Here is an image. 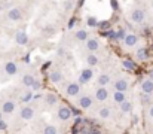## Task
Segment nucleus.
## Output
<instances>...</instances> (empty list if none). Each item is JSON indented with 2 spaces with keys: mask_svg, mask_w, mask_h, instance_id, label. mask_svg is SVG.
Listing matches in <instances>:
<instances>
[{
  "mask_svg": "<svg viewBox=\"0 0 153 134\" xmlns=\"http://www.w3.org/2000/svg\"><path fill=\"white\" fill-rule=\"evenodd\" d=\"M13 110H15V101L7 100V101H4V103L1 104V112H3V113H12Z\"/></svg>",
  "mask_w": 153,
  "mask_h": 134,
  "instance_id": "nucleus-13",
  "label": "nucleus"
},
{
  "mask_svg": "<svg viewBox=\"0 0 153 134\" xmlns=\"http://www.w3.org/2000/svg\"><path fill=\"white\" fill-rule=\"evenodd\" d=\"M86 48H88L91 52L98 51V49H100V42H98L97 39H88V40H86Z\"/></svg>",
  "mask_w": 153,
  "mask_h": 134,
  "instance_id": "nucleus-17",
  "label": "nucleus"
},
{
  "mask_svg": "<svg viewBox=\"0 0 153 134\" xmlns=\"http://www.w3.org/2000/svg\"><path fill=\"white\" fill-rule=\"evenodd\" d=\"M31 97H33V92H31V91H28V92H25V95L22 97V101H24V103H27Z\"/></svg>",
  "mask_w": 153,
  "mask_h": 134,
  "instance_id": "nucleus-33",
  "label": "nucleus"
},
{
  "mask_svg": "<svg viewBox=\"0 0 153 134\" xmlns=\"http://www.w3.org/2000/svg\"><path fill=\"white\" fill-rule=\"evenodd\" d=\"M91 79H92V70L91 69H85V70H82V73L79 76V84H86Z\"/></svg>",
  "mask_w": 153,
  "mask_h": 134,
  "instance_id": "nucleus-8",
  "label": "nucleus"
},
{
  "mask_svg": "<svg viewBox=\"0 0 153 134\" xmlns=\"http://www.w3.org/2000/svg\"><path fill=\"white\" fill-rule=\"evenodd\" d=\"M71 115H73V112H71L70 107H67V106H59L58 107V118L61 121H68L71 118Z\"/></svg>",
  "mask_w": 153,
  "mask_h": 134,
  "instance_id": "nucleus-2",
  "label": "nucleus"
},
{
  "mask_svg": "<svg viewBox=\"0 0 153 134\" xmlns=\"http://www.w3.org/2000/svg\"><path fill=\"white\" fill-rule=\"evenodd\" d=\"M43 134H56V127L55 125H46L45 130H43Z\"/></svg>",
  "mask_w": 153,
  "mask_h": 134,
  "instance_id": "nucleus-27",
  "label": "nucleus"
},
{
  "mask_svg": "<svg viewBox=\"0 0 153 134\" xmlns=\"http://www.w3.org/2000/svg\"><path fill=\"white\" fill-rule=\"evenodd\" d=\"M132 122H134V124H137V122H138V118H137V116H134V118H132Z\"/></svg>",
  "mask_w": 153,
  "mask_h": 134,
  "instance_id": "nucleus-42",
  "label": "nucleus"
},
{
  "mask_svg": "<svg viewBox=\"0 0 153 134\" xmlns=\"http://www.w3.org/2000/svg\"><path fill=\"white\" fill-rule=\"evenodd\" d=\"M126 36H128V34H126V31H125L123 28H120V30L116 31V39H117V40H125Z\"/></svg>",
  "mask_w": 153,
  "mask_h": 134,
  "instance_id": "nucleus-28",
  "label": "nucleus"
},
{
  "mask_svg": "<svg viewBox=\"0 0 153 134\" xmlns=\"http://www.w3.org/2000/svg\"><path fill=\"white\" fill-rule=\"evenodd\" d=\"M122 66H123L126 70H135V63L131 61V60H123Z\"/></svg>",
  "mask_w": 153,
  "mask_h": 134,
  "instance_id": "nucleus-26",
  "label": "nucleus"
},
{
  "mask_svg": "<svg viewBox=\"0 0 153 134\" xmlns=\"http://www.w3.org/2000/svg\"><path fill=\"white\" fill-rule=\"evenodd\" d=\"M76 39L77 40H88V31L86 30H77L76 31Z\"/></svg>",
  "mask_w": 153,
  "mask_h": 134,
  "instance_id": "nucleus-22",
  "label": "nucleus"
},
{
  "mask_svg": "<svg viewBox=\"0 0 153 134\" xmlns=\"http://www.w3.org/2000/svg\"><path fill=\"white\" fill-rule=\"evenodd\" d=\"M4 72L7 73V75H16L18 73V66L15 64V63H6L4 64Z\"/></svg>",
  "mask_w": 153,
  "mask_h": 134,
  "instance_id": "nucleus-16",
  "label": "nucleus"
},
{
  "mask_svg": "<svg viewBox=\"0 0 153 134\" xmlns=\"http://www.w3.org/2000/svg\"><path fill=\"white\" fill-rule=\"evenodd\" d=\"M98 115L101 116L102 119H107V118H110L111 112H110V109H108V107H101V109L98 110Z\"/></svg>",
  "mask_w": 153,
  "mask_h": 134,
  "instance_id": "nucleus-24",
  "label": "nucleus"
},
{
  "mask_svg": "<svg viewBox=\"0 0 153 134\" xmlns=\"http://www.w3.org/2000/svg\"><path fill=\"white\" fill-rule=\"evenodd\" d=\"M71 112H73V115H74V116H79V115H80V110H79V109H74V107H73V109H71Z\"/></svg>",
  "mask_w": 153,
  "mask_h": 134,
  "instance_id": "nucleus-39",
  "label": "nucleus"
},
{
  "mask_svg": "<svg viewBox=\"0 0 153 134\" xmlns=\"http://www.w3.org/2000/svg\"><path fill=\"white\" fill-rule=\"evenodd\" d=\"M73 24H74V18H73V19H71V21H70V24H68V27H70V28H71V27H73Z\"/></svg>",
  "mask_w": 153,
  "mask_h": 134,
  "instance_id": "nucleus-41",
  "label": "nucleus"
},
{
  "mask_svg": "<svg viewBox=\"0 0 153 134\" xmlns=\"http://www.w3.org/2000/svg\"><path fill=\"white\" fill-rule=\"evenodd\" d=\"M21 16H22V13H21V9L19 7H12L9 12H7V18L10 19V21H19L21 19Z\"/></svg>",
  "mask_w": 153,
  "mask_h": 134,
  "instance_id": "nucleus-5",
  "label": "nucleus"
},
{
  "mask_svg": "<svg viewBox=\"0 0 153 134\" xmlns=\"http://www.w3.org/2000/svg\"><path fill=\"white\" fill-rule=\"evenodd\" d=\"M45 100H46V104H49V106H53V104L58 101L56 95H55V94H51V92L45 95Z\"/></svg>",
  "mask_w": 153,
  "mask_h": 134,
  "instance_id": "nucleus-21",
  "label": "nucleus"
},
{
  "mask_svg": "<svg viewBox=\"0 0 153 134\" xmlns=\"http://www.w3.org/2000/svg\"><path fill=\"white\" fill-rule=\"evenodd\" d=\"M86 63H88L89 66H97V64H98V57L94 55V54H89V55L86 57Z\"/></svg>",
  "mask_w": 153,
  "mask_h": 134,
  "instance_id": "nucleus-23",
  "label": "nucleus"
},
{
  "mask_svg": "<svg viewBox=\"0 0 153 134\" xmlns=\"http://www.w3.org/2000/svg\"><path fill=\"white\" fill-rule=\"evenodd\" d=\"M107 97H108V91L105 87H98L97 91H95V98L98 100V101H104V100H107Z\"/></svg>",
  "mask_w": 153,
  "mask_h": 134,
  "instance_id": "nucleus-10",
  "label": "nucleus"
},
{
  "mask_svg": "<svg viewBox=\"0 0 153 134\" xmlns=\"http://www.w3.org/2000/svg\"><path fill=\"white\" fill-rule=\"evenodd\" d=\"M110 4H111L113 10H117V9H119V3H117V0H110Z\"/></svg>",
  "mask_w": 153,
  "mask_h": 134,
  "instance_id": "nucleus-34",
  "label": "nucleus"
},
{
  "mask_svg": "<svg viewBox=\"0 0 153 134\" xmlns=\"http://www.w3.org/2000/svg\"><path fill=\"white\" fill-rule=\"evenodd\" d=\"M0 121H3V112H0Z\"/></svg>",
  "mask_w": 153,
  "mask_h": 134,
  "instance_id": "nucleus-44",
  "label": "nucleus"
},
{
  "mask_svg": "<svg viewBox=\"0 0 153 134\" xmlns=\"http://www.w3.org/2000/svg\"><path fill=\"white\" fill-rule=\"evenodd\" d=\"M135 55H137V60L138 61H146L149 58V51H147V48H140Z\"/></svg>",
  "mask_w": 153,
  "mask_h": 134,
  "instance_id": "nucleus-18",
  "label": "nucleus"
},
{
  "mask_svg": "<svg viewBox=\"0 0 153 134\" xmlns=\"http://www.w3.org/2000/svg\"><path fill=\"white\" fill-rule=\"evenodd\" d=\"M123 43L126 45L128 48H132V46H135V45L138 43V36L134 34V33H128V36L123 40Z\"/></svg>",
  "mask_w": 153,
  "mask_h": 134,
  "instance_id": "nucleus-9",
  "label": "nucleus"
},
{
  "mask_svg": "<svg viewBox=\"0 0 153 134\" xmlns=\"http://www.w3.org/2000/svg\"><path fill=\"white\" fill-rule=\"evenodd\" d=\"M31 88H33V91H39V89L42 88V84H40V81H37V79H36Z\"/></svg>",
  "mask_w": 153,
  "mask_h": 134,
  "instance_id": "nucleus-32",
  "label": "nucleus"
},
{
  "mask_svg": "<svg viewBox=\"0 0 153 134\" xmlns=\"http://www.w3.org/2000/svg\"><path fill=\"white\" fill-rule=\"evenodd\" d=\"M34 76L33 75H24L22 76V84L25 85V87H28V88H31L33 87V84H34Z\"/></svg>",
  "mask_w": 153,
  "mask_h": 134,
  "instance_id": "nucleus-20",
  "label": "nucleus"
},
{
  "mask_svg": "<svg viewBox=\"0 0 153 134\" xmlns=\"http://www.w3.org/2000/svg\"><path fill=\"white\" fill-rule=\"evenodd\" d=\"M33 115H34V110H33V107H30V106H25V107H22V109H21V118H22V119L28 121V119H31V118H33Z\"/></svg>",
  "mask_w": 153,
  "mask_h": 134,
  "instance_id": "nucleus-12",
  "label": "nucleus"
},
{
  "mask_svg": "<svg viewBox=\"0 0 153 134\" xmlns=\"http://www.w3.org/2000/svg\"><path fill=\"white\" fill-rule=\"evenodd\" d=\"M120 110H122V112H125V113H126V112H131V110H132V103H131V101H128V100H126V101H123V103L120 104Z\"/></svg>",
  "mask_w": 153,
  "mask_h": 134,
  "instance_id": "nucleus-25",
  "label": "nucleus"
},
{
  "mask_svg": "<svg viewBox=\"0 0 153 134\" xmlns=\"http://www.w3.org/2000/svg\"><path fill=\"white\" fill-rule=\"evenodd\" d=\"M110 27V21H101V22H98V28L100 30H107Z\"/></svg>",
  "mask_w": 153,
  "mask_h": 134,
  "instance_id": "nucleus-31",
  "label": "nucleus"
},
{
  "mask_svg": "<svg viewBox=\"0 0 153 134\" xmlns=\"http://www.w3.org/2000/svg\"><path fill=\"white\" fill-rule=\"evenodd\" d=\"M79 92H80V85L77 82H71L65 88V94L68 97H76V95H79Z\"/></svg>",
  "mask_w": 153,
  "mask_h": 134,
  "instance_id": "nucleus-3",
  "label": "nucleus"
},
{
  "mask_svg": "<svg viewBox=\"0 0 153 134\" xmlns=\"http://www.w3.org/2000/svg\"><path fill=\"white\" fill-rule=\"evenodd\" d=\"M152 9H153V0H152Z\"/></svg>",
  "mask_w": 153,
  "mask_h": 134,
  "instance_id": "nucleus-45",
  "label": "nucleus"
},
{
  "mask_svg": "<svg viewBox=\"0 0 153 134\" xmlns=\"http://www.w3.org/2000/svg\"><path fill=\"white\" fill-rule=\"evenodd\" d=\"M113 100H114L117 104H122L123 101H126V98H125V92H122V91H114V94H113Z\"/></svg>",
  "mask_w": 153,
  "mask_h": 134,
  "instance_id": "nucleus-19",
  "label": "nucleus"
},
{
  "mask_svg": "<svg viewBox=\"0 0 153 134\" xmlns=\"http://www.w3.org/2000/svg\"><path fill=\"white\" fill-rule=\"evenodd\" d=\"M77 103H79L80 109H89L92 106V98H91V95H82Z\"/></svg>",
  "mask_w": 153,
  "mask_h": 134,
  "instance_id": "nucleus-6",
  "label": "nucleus"
},
{
  "mask_svg": "<svg viewBox=\"0 0 153 134\" xmlns=\"http://www.w3.org/2000/svg\"><path fill=\"white\" fill-rule=\"evenodd\" d=\"M43 31H45V34H46V36H49V34H53V27H46V28H45Z\"/></svg>",
  "mask_w": 153,
  "mask_h": 134,
  "instance_id": "nucleus-36",
  "label": "nucleus"
},
{
  "mask_svg": "<svg viewBox=\"0 0 153 134\" xmlns=\"http://www.w3.org/2000/svg\"><path fill=\"white\" fill-rule=\"evenodd\" d=\"M110 75H107V73H102L100 75L98 78H97V85L98 87H105V85H108L110 84Z\"/></svg>",
  "mask_w": 153,
  "mask_h": 134,
  "instance_id": "nucleus-15",
  "label": "nucleus"
},
{
  "mask_svg": "<svg viewBox=\"0 0 153 134\" xmlns=\"http://www.w3.org/2000/svg\"><path fill=\"white\" fill-rule=\"evenodd\" d=\"M141 91L143 94H152L153 92V81L152 79H144L141 82Z\"/></svg>",
  "mask_w": 153,
  "mask_h": 134,
  "instance_id": "nucleus-11",
  "label": "nucleus"
},
{
  "mask_svg": "<svg viewBox=\"0 0 153 134\" xmlns=\"http://www.w3.org/2000/svg\"><path fill=\"white\" fill-rule=\"evenodd\" d=\"M149 79H152L153 81V70H150V73H149Z\"/></svg>",
  "mask_w": 153,
  "mask_h": 134,
  "instance_id": "nucleus-43",
  "label": "nucleus"
},
{
  "mask_svg": "<svg viewBox=\"0 0 153 134\" xmlns=\"http://www.w3.org/2000/svg\"><path fill=\"white\" fill-rule=\"evenodd\" d=\"M104 34H105L107 37H110V39H116V31H111V30H110V31H107V33H104Z\"/></svg>",
  "mask_w": 153,
  "mask_h": 134,
  "instance_id": "nucleus-35",
  "label": "nucleus"
},
{
  "mask_svg": "<svg viewBox=\"0 0 153 134\" xmlns=\"http://www.w3.org/2000/svg\"><path fill=\"white\" fill-rule=\"evenodd\" d=\"M71 7H73V3H71V1H67V3L64 4V9H65V10H70Z\"/></svg>",
  "mask_w": 153,
  "mask_h": 134,
  "instance_id": "nucleus-37",
  "label": "nucleus"
},
{
  "mask_svg": "<svg viewBox=\"0 0 153 134\" xmlns=\"http://www.w3.org/2000/svg\"><path fill=\"white\" fill-rule=\"evenodd\" d=\"M15 42L18 45H27L28 43V36L24 30H18L15 33Z\"/></svg>",
  "mask_w": 153,
  "mask_h": 134,
  "instance_id": "nucleus-4",
  "label": "nucleus"
},
{
  "mask_svg": "<svg viewBox=\"0 0 153 134\" xmlns=\"http://www.w3.org/2000/svg\"><path fill=\"white\" fill-rule=\"evenodd\" d=\"M82 133L83 134H100V130H97V128L91 127V128H83V130H82Z\"/></svg>",
  "mask_w": 153,
  "mask_h": 134,
  "instance_id": "nucleus-30",
  "label": "nucleus"
},
{
  "mask_svg": "<svg viewBox=\"0 0 153 134\" xmlns=\"http://www.w3.org/2000/svg\"><path fill=\"white\" fill-rule=\"evenodd\" d=\"M6 127H7V124H6L4 121H0V131H4Z\"/></svg>",
  "mask_w": 153,
  "mask_h": 134,
  "instance_id": "nucleus-38",
  "label": "nucleus"
},
{
  "mask_svg": "<svg viewBox=\"0 0 153 134\" xmlns=\"http://www.w3.org/2000/svg\"><path fill=\"white\" fill-rule=\"evenodd\" d=\"M86 22H88V25H89V27H98V21H97V18H95V16H88Z\"/></svg>",
  "mask_w": 153,
  "mask_h": 134,
  "instance_id": "nucleus-29",
  "label": "nucleus"
},
{
  "mask_svg": "<svg viewBox=\"0 0 153 134\" xmlns=\"http://www.w3.org/2000/svg\"><path fill=\"white\" fill-rule=\"evenodd\" d=\"M144 19H146L144 10H141V9H132L131 10V21L134 24H141V22H144Z\"/></svg>",
  "mask_w": 153,
  "mask_h": 134,
  "instance_id": "nucleus-1",
  "label": "nucleus"
},
{
  "mask_svg": "<svg viewBox=\"0 0 153 134\" xmlns=\"http://www.w3.org/2000/svg\"><path fill=\"white\" fill-rule=\"evenodd\" d=\"M49 79H51V82H53V84H59L64 79V76H62V73L59 70H52L51 73H49Z\"/></svg>",
  "mask_w": 153,
  "mask_h": 134,
  "instance_id": "nucleus-14",
  "label": "nucleus"
},
{
  "mask_svg": "<svg viewBox=\"0 0 153 134\" xmlns=\"http://www.w3.org/2000/svg\"><path fill=\"white\" fill-rule=\"evenodd\" d=\"M149 116H150V118H153V106L149 109Z\"/></svg>",
  "mask_w": 153,
  "mask_h": 134,
  "instance_id": "nucleus-40",
  "label": "nucleus"
},
{
  "mask_svg": "<svg viewBox=\"0 0 153 134\" xmlns=\"http://www.w3.org/2000/svg\"><path fill=\"white\" fill-rule=\"evenodd\" d=\"M114 88H116V91H122V92H125V91L128 89V79H126V78H119V79H116V82H114Z\"/></svg>",
  "mask_w": 153,
  "mask_h": 134,
  "instance_id": "nucleus-7",
  "label": "nucleus"
}]
</instances>
